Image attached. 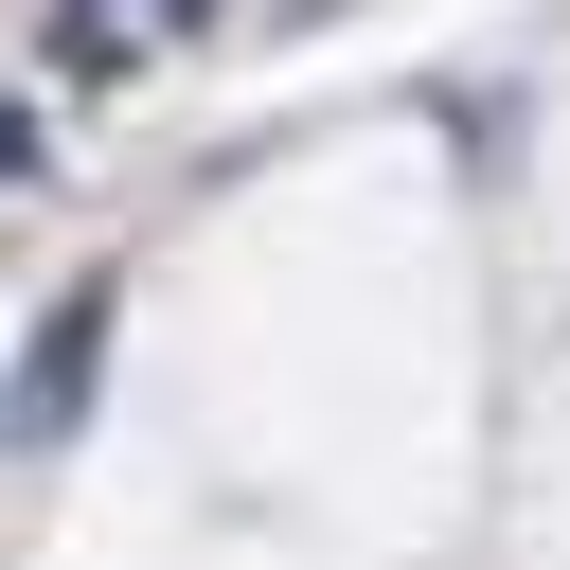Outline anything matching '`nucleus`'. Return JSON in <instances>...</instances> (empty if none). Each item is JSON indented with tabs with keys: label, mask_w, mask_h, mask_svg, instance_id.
<instances>
[{
	"label": "nucleus",
	"mask_w": 570,
	"mask_h": 570,
	"mask_svg": "<svg viewBox=\"0 0 570 570\" xmlns=\"http://www.w3.org/2000/svg\"><path fill=\"white\" fill-rule=\"evenodd\" d=\"M89 392H107V285H53L36 338H18V374H0V445L53 463V445L89 428Z\"/></svg>",
	"instance_id": "obj_1"
}]
</instances>
